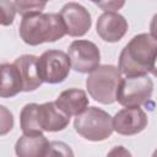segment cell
Wrapping results in <instances>:
<instances>
[{
  "label": "cell",
  "mask_w": 157,
  "mask_h": 157,
  "mask_svg": "<svg viewBox=\"0 0 157 157\" xmlns=\"http://www.w3.org/2000/svg\"><path fill=\"white\" fill-rule=\"evenodd\" d=\"M96 28L98 36L103 40L114 43L125 36L128 31V22L125 17L118 12H104L98 17Z\"/></svg>",
  "instance_id": "cell-11"
},
{
  "label": "cell",
  "mask_w": 157,
  "mask_h": 157,
  "mask_svg": "<svg viewBox=\"0 0 157 157\" xmlns=\"http://www.w3.org/2000/svg\"><path fill=\"white\" fill-rule=\"evenodd\" d=\"M101 9H103L105 12H115L117 10H119L121 6H124V1H108V2H96Z\"/></svg>",
  "instance_id": "cell-20"
},
{
  "label": "cell",
  "mask_w": 157,
  "mask_h": 157,
  "mask_svg": "<svg viewBox=\"0 0 157 157\" xmlns=\"http://www.w3.org/2000/svg\"><path fill=\"white\" fill-rule=\"evenodd\" d=\"M65 34V26L59 13H37L21 20L20 36L26 44L38 45L55 42Z\"/></svg>",
  "instance_id": "cell-2"
},
{
  "label": "cell",
  "mask_w": 157,
  "mask_h": 157,
  "mask_svg": "<svg viewBox=\"0 0 157 157\" xmlns=\"http://www.w3.org/2000/svg\"><path fill=\"white\" fill-rule=\"evenodd\" d=\"M88 97L85 91L78 88H69L63 91L55 99V104L69 117L80 115L88 108Z\"/></svg>",
  "instance_id": "cell-13"
},
{
  "label": "cell",
  "mask_w": 157,
  "mask_h": 157,
  "mask_svg": "<svg viewBox=\"0 0 157 157\" xmlns=\"http://www.w3.org/2000/svg\"><path fill=\"white\" fill-rule=\"evenodd\" d=\"M121 78L118 67L113 65H99L88 75L86 87L94 101L102 104H112L117 101V90Z\"/></svg>",
  "instance_id": "cell-3"
},
{
  "label": "cell",
  "mask_w": 157,
  "mask_h": 157,
  "mask_svg": "<svg viewBox=\"0 0 157 157\" xmlns=\"http://www.w3.org/2000/svg\"><path fill=\"white\" fill-rule=\"evenodd\" d=\"M157 58V42L151 34L141 33L131 38L123 48L118 69L126 77L147 76Z\"/></svg>",
  "instance_id": "cell-1"
},
{
  "label": "cell",
  "mask_w": 157,
  "mask_h": 157,
  "mask_svg": "<svg viewBox=\"0 0 157 157\" xmlns=\"http://www.w3.org/2000/svg\"><path fill=\"white\" fill-rule=\"evenodd\" d=\"M36 119L38 128L42 131H60L64 130L69 123L70 117L65 114L55 102H47L43 104H37Z\"/></svg>",
  "instance_id": "cell-10"
},
{
  "label": "cell",
  "mask_w": 157,
  "mask_h": 157,
  "mask_svg": "<svg viewBox=\"0 0 157 157\" xmlns=\"http://www.w3.org/2000/svg\"><path fill=\"white\" fill-rule=\"evenodd\" d=\"M38 74L42 82L59 83L63 82L71 67L70 58L61 50L49 49L38 58Z\"/></svg>",
  "instance_id": "cell-6"
},
{
  "label": "cell",
  "mask_w": 157,
  "mask_h": 157,
  "mask_svg": "<svg viewBox=\"0 0 157 157\" xmlns=\"http://www.w3.org/2000/svg\"><path fill=\"white\" fill-rule=\"evenodd\" d=\"M148 119L141 108H124L113 118V129L120 135H135L147 126Z\"/></svg>",
  "instance_id": "cell-9"
},
{
  "label": "cell",
  "mask_w": 157,
  "mask_h": 157,
  "mask_svg": "<svg viewBox=\"0 0 157 157\" xmlns=\"http://www.w3.org/2000/svg\"><path fill=\"white\" fill-rule=\"evenodd\" d=\"M43 157H74V152L67 144L63 141H52Z\"/></svg>",
  "instance_id": "cell-17"
},
{
  "label": "cell",
  "mask_w": 157,
  "mask_h": 157,
  "mask_svg": "<svg viewBox=\"0 0 157 157\" xmlns=\"http://www.w3.org/2000/svg\"><path fill=\"white\" fill-rule=\"evenodd\" d=\"M153 82L148 76L121 78L117 90V101L125 108H139L152 94Z\"/></svg>",
  "instance_id": "cell-5"
},
{
  "label": "cell",
  "mask_w": 157,
  "mask_h": 157,
  "mask_svg": "<svg viewBox=\"0 0 157 157\" xmlns=\"http://www.w3.org/2000/svg\"><path fill=\"white\" fill-rule=\"evenodd\" d=\"M152 157H157V148L153 151V153H152Z\"/></svg>",
  "instance_id": "cell-24"
},
{
  "label": "cell",
  "mask_w": 157,
  "mask_h": 157,
  "mask_svg": "<svg viewBox=\"0 0 157 157\" xmlns=\"http://www.w3.org/2000/svg\"><path fill=\"white\" fill-rule=\"evenodd\" d=\"M21 91H23V81L17 67L13 64H1V98L16 96Z\"/></svg>",
  "instance_id": "cell-15"
},
{
  "label": "cell",
  "mask_w": 157,
  "mask_h": 157,
  "mask_svg": "<svg viewBox=\"0 0 157 157\" xmlns=\"http://www.w3.org/2000/svg\"><path fill=\"white\" fill-rule=\"evenodd\" d=\"M23 81V91L25 92H31L37 90L42 85V80L38 74V56L25 54L15 59L12 63Z\"/></svg>",
  "instance_id": "cell-12"
},
{
  "label": "cell",
  "mask_w": 157,
  "mask_h": 157,
  "mask_svg": "<svg viewBox=\"0 0 157 157\" xmlns=\"http://www.w3.org/2000/svg\"><path fill=\"white\" fill-rule=\"evenodd\" d=\"M150 72H151L153 76H156V77H157V58L155 59V61H153V65H152V67H151Z\"/></svg>",
  "instance_id": "cell-23"
},
{
  "label": "cell",
  "mask_w": 157,
  "mask_h": 157,
  "mask_svg": "<svg viewBox=\"0 0 157 157\" xmlns=\"http://www.w3.org/2000/svg\"><path fill=\"white\" fill-rule=\"evenodd\" d=\"M59 15L65 26L66 34L71 37L85 36L91 28V25H92L91 15L78 2L65 4Z\"/></svg>",
  "instance_id": "cell-8"
},
{
  "label": "cell",
  "mask_w": 157,
  "mask_h": 157,
  "mask_svg": "<svg viewBox=\"0 0 157 157\" xmlns=\"http://www.w3.org/2000/svg\"><path fill=\"white\" fill-rule=\"evenodd\" d=\"M78 135L90 141H103L113 132V118L101 108L90 107L74 120Z\"/></svg>",
  "instance_id": "cell-4"
},
{
  "label": "cell",
  "mask_w": 157,
  "mask_h": 157,
  "mask_svg": "<svg viewBox=\"0 0 157 157\" xmlns=\"http://www.w3.org/2000/svg\"><path fill=\"white\" fill-rule=\"evenodd\" d=\"M71 67L81 74H91L99 66L101 53L98 47L86 39L74 40L67 53Z\"/></svg>",
  "instance_id": "cell-7"
},
{
  "label": "cell",
  "mask_w": 157,
  "mask_h": 157,
  "mask_svg": "<svg viewBox=\"0 0 157 157\" xmlns=\"http://www.w3.org/2000/svg\"><path fill=\"white\" fill-rule=\"evenodd\" d=\"M150 33H151V37L157 42V13L153 15L152 20H151V23H150Z\"/></svg>",
  "instance_id": "cell-22"
},
{
  "label": "cell",
  "mask_w": 157,
  "mask_h": 157,
  "mask_svg": "<svg viewBox=\"0 0 157 157\" xmlns=\"http://www.w3.org/2000/svg\"><path fill=\"white\" fill-rule=\"evenodd\" d=\"M49 141L43 134H23L15 145L17 157H43Z\"/></svg>",
  "instance_id": "cell-14"
},
{
  "label": "cell",
  "mask_w": 157,
  "mask_h": 157,
  "mask_svg": "<svg viewBox=\"0 0 157 157\" xmlns=\"http://www.w3.org/2000/svg\"><path fill=\"white\" fill-rule=\"evenodd\" d=\"M1 135H5L7 131H10L12 129L13 125V119H12V114L4 107L1 105Z\"/></svg>",
  "instance_id": "cell-19"
},
{
  "label": "cell",
  "mask_w": 157,
  "mask_h": 157,
  "mask_svg": "<svg viewBox=\"0 0 157 157\" xmlns=\"http://www.w3.org/2000/svg\"><path fill=\"white\" fill-rule=\"evenodd\" d=\"M107 157H132V156L130 151L126 150L124 146H115L108 152Z\"/></svg>",
  "instance_id": "cell-21"
},
{
  "label": "cell",
  "mask_w": 157,
  "mask_h": 157,
  "mask_svg": "<svg viewBox=\"0 0 157 157\" xmlns=\"http://www.w3.org/2000/svg\"><path fill=\"white\" fill-rule=\"evenodd\" d=\"M13 5L16 7V11L23 17L42 13V10L45 7V1H36V0H18L13 1Z\"/></svg>",
  "instance_id": "cell-16"
},
{
  "label": "cell",
  "mask_w": 157,
  "mask_h": 157,
  "mask_svg": "<svg viewBox=\"0 0 157 157\" xmlns=\"http://www.w3.org/2000/svg\"><path fill=\"white\" fill-rule=\"evenodd\" d=\"M0 9H1V25L9 26L13 22V17L16 11V7L13 5V1H0Z\"/></svg>",
  "instance_id": "cell-18"
}]
</instances>
